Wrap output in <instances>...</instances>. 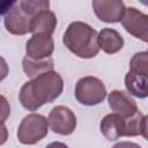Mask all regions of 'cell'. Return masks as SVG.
<instances>
[{"label":"cell","mask_w":148,"mask_h":148,"mask_svg":"<svg viewBox=\"0 0 148 148\" xmlns=\"http://www.w3.org/2000/svg\"><path fill=\"white\" fill-rule=\"evenodd\" d=\"M64 90V80L54 71L43 73L25 82L18 92L22 106L29 111H36L46 103L56 101Z\"/></svg>","instance_id":"obj_1"},{"label":"cell","mask_w":148,"mask_h":148,"mask_svg":"<svg viewBox=\"0 0 148 148\" xmlns=\"http://www.w3.org/2000/svg\"><path fill=\"white\" fill-rule=\"evenodd\" d=\"M62 42L65 46L79 58L90 59L96 57L99 51L97 31L88 23L81 21H74L67 27Z\"/></svg>","instance_id":"obj_2"},{"label":"cell","mask_w":148,"mask_h":148,"mask_svg":"<svg viewBox=\"0 0 148 148\" xmlns=\"http://www.w3.org/2000/svg\"><path fill=\"white\" fill-rule=\"evenodd\" d=\"M47 119L39 113L25 116L17 128V139L23 145H35L47 135Z\"/></svg>","instance_id":"obj_3"},{"label":"cell","mask_w":148,"mask_h":148,"mask_svg":"<svg viewBox=\"0 0 148 148\" xmlns=\"http://www.w3.org/2000/svg\"><path fill=\"white\" fill-rule=\"evenodd\" d=\"M106 97L104 83L95 76L81 77L75 84V98L79 103L92 106L102 103Z\"/></svg>","instance_id":"obj_4"},{"label":"cell","mask_w":148,"mask_h":148,"mask_svg":"<svg viewBox=\"0 0 148 148\" xmlns=\"http://www.w3.org/2000/svg\"><path fill=\"white\" fill-rule=\"evenodd\" d=\"M47 124L52 132L60 135H69L76 127V116L68 106L57 105L50 111Z\"/></svg>","instance_id":"obj_5"},{"label":"cell","mask_w":148,"mask_h":148,"mask_svg":"<svg viewBox=\"0 0 148 148\" xmlns=\"http://www.w3.org/2000/svg\"><path fill=\"white\" fill-rule=\"evenodd\" d=\"M125 30L142 42L148 40V16L134 7L125 8L120 20Z\"/></svg>","instance_id":"obj_6"},{"label":"cell","mask_w":148,"mask_h":148,"mask_svg":"<svg viewBox=\"0 0 148 148\" xmlns=\"http://www.w3.org/2000/svg\"><path fill=\"white\" fill-rule=\"evenodd\" d=\"M31 17L29 14H27L17 3V1L14 3V6L7 12L5 15L3 24L6 30L16 36L25 35L30 31V21Z\"/></svg>","instance_id":"obj_7"},{"label":"cell","mask_w":148,"mask_h":148,"mask_svg":"<svg viewBox=\"0 0 148 148\" xmlns=\"http://www.w3.org/2000/svg\"><path fill=\"white\" fill-rule=\"evenodd\" d=\"M128 117H123L118 113L106 114L99 124L102 134L110 141L118 140L121 136H128Z\"/></svg>","instance_id":"obj_8"},{"label":"cell","mask_w":148,"mask_h":148,"mask_svg":"<svg viewBox=\"0 0 148 148\" xmlns=\"http://www.w3.org/2000/svg\"><path fill=\"white\" fill-rule=\"evenodd\" d=\"M92 9L101 21L116 23L121 20L125 12V5L120 0H94Z\"/></svg>","instance_id":"obj_9"},{"label":"cell","mask_w":148,"mask_h":148,"mask_svg":"<svg viewBox=\"0 0 148 148\" xmlns=\"http://www.w3.org/2000/svg\"><path fill=\"white\" fill-rule=\"evenodd\" d=\"M54 51V42L50 35L37 34L32 35L25 44L27 57L31 59L50 58Z\"/></svg>","instance_id":"obj_10"},{"label":"cell","mask_w":148,"mask_h":148,"mask_svg":"<svg viewBox=\"0 0 148 148\" xmlns=\"http://www.w3.org/2000/svg\"><path fill=\"white\" fill-rule=\"evenodd\" d=\"M108 101L111 110L123 117H131L139 111L135 101L124 90H112L109 94Z\"/></svg>","instance_id":"obj_11"},{"label":"cell","mask_w":148,"mask_h":148,"mask_svg":"<svg viewBox=\"0 0 148 148\" xmlns=\"http://www.w3.org/2000/svg\"><path fill=\"white\" fill-rule=\"evenodd\" d=\"M57 27V16L56 14L50 10H40L31 17L30 21V31L32 35L44 34V35H52Z\"/></svg>","instance_id":"obj_12"},{"label":"cell","mask_w":148,"mask_h":148,"mask_svg":"<svg viewBox=\"0 0 148 148\" xmlns=\"http://www.w3.org/2000/svg\"><path fill=\"white\" fill-rule=\"evenodd\" d=\"M97 45L108 54L119 52L124 46V38L121 35L111 28H104L97 34Z\"/></svg>","instance_id":"obj_13"},{"label":"cell","mask_w":148,"mask_h":148,"mask_svg":"<svg viewBox=\"0 0 148 148\" xmlns=\"http://www.w3.org/2000/svg\"><path fill=\"white\" fill-rule=\"evenodd\" d=\"M125 87L127 91L139 98L148 96V76L147 74L128 71L125 75Z\"/></svg>","instance_id":"obj_14"},{"label":"cell","mask_w":148,"mask_h":148,"mask_svg":"<svg viewBox=\"0 0 148 148\" xmlns=\"http://www.w3.org/2000/svg\"><path fill=\"white\" fill-rule=\"evenodd\" d=\"M22 68L27 76L34 79L43 73L53 71V60L51 57L45 59H31L25 56L22 60Z\"/></svg>","instance_id":"obj_15"},{"label":"cell","mask_w":148,"mask_h":148,"mask_svg":"<svg viewBox=\"0 0 148 148\" xmlns=\"http://www.w3.org/2000/svg\"><path fill=\"white\" fill-rule=\"evenodd\" d=\"M17 3L30 16H34L40 10L50 9V2L47 0H21Z\"/></svg>","instance_id":"obj_16"},{"label":"cell","mask_w":148,"mask_h":148,"mask_svg":"<svg viewBox=\"0 0 148 148\" xmlns=\"http://www.w3.org/2000/svg\"><path fill=\"white\" fill-rule=\"evenodd\" d=\"M147 65H148L147 52L146 51L138 52L132 57V59L130 61V71L147 74Z\"/></svg>","instance_id":"obj_17"},{"label":"cell","mask_w":148,"mask_h":148,"mask_svg":"<svg viewBox=\"0 0 148 148\" xmlns=\"http://www.w3.org/2000/svg\"><path fill=\"white\" fill-rule=\"evenodd\" d=\"M9 114H10L9 102L3 95H0V125H2L8 119Z\"/></svg>","instance_id":"obj_18"},{"label":"cell","mask_w":148,"mask_h":148,"mask_svg":"<svg viewBox=\"0 0 148 148\" xmlns=\"http://www.w3.org/2000/svg\"><path fill=\"white\" fill-rule=\"evenodd\" d=\"M8 73H9V67L6 62V60L0 56V82L7 77Z\"/></svg>","instance_id":"obj_19"},{"label":"cell","mask_w":148,"mask_h":148,"mask_svg":"<svg viewBox=\"0 0 148 148\" xmlns=\"http://www.w3.org/2000/svg\"><path fill=\"white\" fill-rule=\"evenodd\" d=\"M16 1H13V0H5V1H2V0H0V15H3V14H7V12L14 6V3H15Z\"/></svg>","instance_id":"obj_20"},{"label":"cell","mask_w":148,"mask_h":148,"mask_svg":"<svg viewBox=\"0 0 148 148\" xmlns=\"http://www.w3.org/2000/svg\"><path fill=\"white\" fill-rule=\"evenodd\" d=\"M112 148H142V147L132 141H120L117 142Z\"/></svg>","instance_id":"obj_21"},{"label":"cell","mask_w":148,"mask_h":148,"mask_svg":"<svg viewBox=\"0 0 148 148\" xmlns=\"http://www.w3.org/2000/svg\"><path fill=\"white\" fill-rule=\"evenodd\" d=\"M8 139V130L7 127L2 124L0 125V146H2Z\"/></svg>","instance_id":"obj_22"},{"label":"cell","mask_w":148,"mask_h":148,"mask_svg":"<svg viewBox=\"0 0 148 148\" xmlns=\"http://www.w3.org/2000/svg\"><path fill=\"white\" fill-rule=\"evenodd\" d=\"M45 148H68L67 145L62 143V142H59V141H54V142H51L49 143Z\"/></svg>","instance_id":"obj_23"}]
</instances>
